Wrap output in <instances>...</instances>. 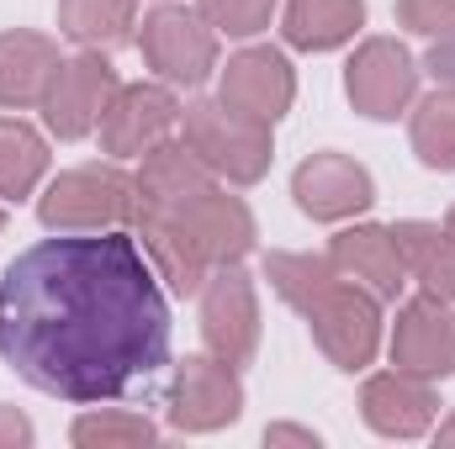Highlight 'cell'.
I'll return each mask as SVG.
<instances>
[{"mask_svg": "<svg viewBox=\"0 0 455 449\" xmlns=\"http://www.w3.org/2000/svg\"><path fill=\"white\" fill-rule=\"evenodd\" d=\"M392 365L408 370V375H424V381H445L455 375V312L445 296H413L397 307V323H392V343H387Z\"/></svg>", "mask_w": 455, "mask_h": 449, "instance_id": "13", "label": "cell"}, {"mask_svg": "<svg viewBox=\"0 0 455 449\" xmlns=\"http://www.w3.org/2000/svg\"><path fill=\"white\" fill-rule=\"evenodd\" d=\"M138 53L143 64L164 80V85H207V75L218 69V32L207 27L202 11H186V5H159L143 16V32H138Z\"/></svg>", "mask_w": 455, "mask_h": 449, "instance_id": "6", "label": "cell"}, {"mask_svg": "<svg viewBox=\"0 0 455 449\" xmlns=\"http://www.w3.org/2000/svg\"><path fill=\"white\" fill-rule=\"evenodd\" d=\"M32 445V423L16 407H0V449H27Z\"/></svg>", "mask_w": 455, "mask_h": 449, "instance_id": "27", "label": "cell"}, {"mask_svg": "<svg viewBox=\"0 0 455 449\" xmlns=\"http://www.w3.org/2000/svg\"><path fill=\"white\" fill-rule=\"evenodd\" d=\"M59 69V43L43 32H0V112L43 106V91Z\"/></svg>", "mask_w": 455, "mask_h": 449, "instance_id": "17", "label": "cell"}, {"mask_svg": "<svg viewBox=\"0 0 455 449\" xmlns=\"http://www.w3.org/2000/svg\"><path fill=\"white\" fill-rule=\"evenodd\" d=\"M202 338L207 354H218L223 365H249L259 349V296L254 280L243 275V264H223L207 275L202 286Z\"/></svg>", "mask_w": 455, "mask_h": 449, "instance_id": "10", "label": "cell"}, {"mask_svg": "<svg viewBox=\"0 0 455 449\" xmlns=\"http://www.w3.org/2000/svg\"><path fill=\"white\" fill-rule=\"evenodd\" d=\"M0 227H5V212H0Z\"/></svg>", "mask_w": 455, "mask_h": 449, "instance_id": "31", "label": "cell"}, {"mask_svg": "<svg viewBox=\"0 0 455 449\" xmlns=\"http://www.w3.org/2000/svg\"><path fill=\"white\" fill-rule=\"evenodd\" d=\"M435 445H451V449H455V413L440 423V429H435Z\"/></svg>", "mask_w": 455, "mask_h": 449, "instance_id": "29", "label": "cell"}, {"mask_svg": "<svg viewBox=\"0 0 455 449\" xmlns=\"http://www.w3.org/2000/svg\"><path fill=\"white\" fill-rule=\"evenodd\" d=\"M48 175V138L21 116H0V201H27Z\"/></svg>", "mask_w": 455, "mask_h": 449, "instance_id": "21", "label": "cell"}, {"mask_svg": "<svg viewBox=\"0 0 455 449\" xmlns=\"http://www.w3.org/2000/svg\"><path fill=\"white\" fill-rule=\"evenodd\" d=\"M424 69L435 75V85H455V32H451V37H435V48H429V59H424Z\"/></svg>", "mask_w": 455, "mask_h": 449, "instance_id": "26", "label": "cell"}, {"mask_svg": "<svg viewBox=\"0 0 455 449\" xmlns=\"http://www.w3.org/2000/svg\"><path fill=\"white\" fill-rule=\"evenodd\" d=\"M175 127H180L175 91L164 80H138V85H122L112 96V106L101 116L96 138H101V154H112V159H143Z\"/></svg>", "mask_w": 455, "mask_h": 449, "instance_id": "11", "label": "cell"}, {"mask_svg": "<svg viewBox=\"0 0 455 449\" xmlns=\"http://www.w3.org/2000/svg\"><path fill=\"white\" fill-rule=\"evenodd\" d=\"M408 138H413V154H419L424 169L455 175V85H435L413 106Z\"/></svg>", "mask_w": 455, "mask_h": 449, "instance_id": "22", "label": "cell"}, {"mask_svg": "<svg viewBox=\"0 0 455 449\" xmlns=\"http://www.w3.org/2000/svg\"><path fill=\"white\" fill-rule=\"evenodd\" d=\"M75 449H143L159 439V429L143 413H122V407H101V413H80L69 429Z\"/></svg>", "mask_w": 455, "mask_h": 449, "instance_id": "23", "label": "cell"}, {"mask_svg": "<svg viewBox=\"0 0 455 449\" xmlns=\"http://www.w3.org/2000/svg\"><path fill=\"white\" fill-rule=\"evenodd\" d=\"M265 445L275 449V445H302V449H318L323 439L313 434V429H297V423H270L265 429Z\"/></svg>", "mask_w": 455, "mask_h": 449, "instance_id": "28", "label": "cell"}, {"mask_svg": "<svg viewBox=\"0 0 455 449\" xmlns=\"http://www.w3.org/2000/svg\"><path fill=\"white\" fill-rule=\"evenodd\" d=\"M132 217V175L122 164H80L48 180L37 196V223L48 232H101Z\"/></svg>", "mask_w": 455, "mask_h": 449, "instance_id": "4", "label": "cell"}, {"mask_svg": "<svg viewBox=\"0 0 455 449\" xmlns=\"http://www.w3.org/2000/svg\"><path fill=\"white\" fill-rule=\"evenodd\" d=\"M291 196H297L302 217H313V223H349V217L371 212L376 180H371V169L355 164L349 154H313V159L297 164Z\"/></svg>", "mask_w": 455, "mask_h": 449, "instance_id": "14", "label": "cell"}, {"mask_svg": "<svg viewBox=\"0 0 455 449\" xmlns=\"http://www.w3.org/2000/svg\"><path fill=\"white\" fill-rule=\"evenodd\" d=\"M344 96L371 122H397L419 96V64L397 37H365L344 64Z\"/></svg>", "mask_w": 455, "mask_h": 449, "instance_id": "9", "label": "cell"}, {"mask_svg": "<svg viewBox=\"0 0 455 449\" xmlns=\"http://www.w3.org/2000/svg\"><path fill=\"white\" fill-rule=\"evenodd\" d=\"M397 27L413 37H451L455 32V0H397Z\"/></svg>", "mask_w": 455, "mask_h": 449, "instance_id": "25", "label": "cell"}, {"mask_svg": "<svg viewBox=\"0 0 455 449\" xmlns=\"http://www.w3.org/2000/svg\"><path fill=\"white\" fill-rule=\"evenodd\" d=\"M265 280L313 328V343L329 354V365L355 375V370H365L376 359V349H381V302L371 291H360L355 280H344L329 264V254L270 248L265 254Z\"/></svg>", "mask_w": 455, "mask_h": 449, "instance_id": "3", "label": "cell"}, {"mask_svg": "<svg viewBox=\"0 0 455 449\" xmlns=\"http://www.w3.org/2000/svg\"><path fill=\"white\" fill-rule=\"evenodd\" d=\"M365 27V0H286L281 37L302 53H334Z\"/></svg>", "mask_w": 455, "mask_h": 449, "instance_id": "18", "label": "cell"}, {"mask_svg": "<svg viewBox=\"0 0 455 449\" xmlns=\"http://www.w3.org/2000/svg\"><path fill=\"white\" fill-rule=\"evenodd\" d=\"M360 413L381 439H424L440 418L435 381L408 375V370H381L360 386Z\"/></svg>", "mask_w": 455, "mask_h": 449, "instance_id": "15", "label": "cell"}, {"mask_svg": "<svg viewBox=\"0 0 455 449\" xmlns=\"http://www.w3.org/2000/svg\"><path fill=\"white\" fill-rule=\"evenodd\" d=\"M138 0H59V32L91 53H112L132 43Z\"/></svg>", "mask_w": 455, "mask_h": 449, "instance_id": "20", "label": "cell"}, {"mask_svg": "<svg viewBox=\"0 0 455 449\" xmlns=\"http://www.w3.org/2000/svg\"><path fill=\"white\" fill-rule=\"evenodd\" d=\"M127 223L175 296H202L207 275L223 264H243V254L259 238L254 212L243 207V196H228L223 180L175 196H132Z\"/></svg>", "mask_w": 455, "mask_h": 449, "instance_id": "2", "label": "cell"}, {"mask_svg": "<svg viewBox=\"0 0 455 449\" xmlns=\"http://www.w3.org/2000/svg\"><path fill=\"white\" fill-rule=\"evenodd\" d=\"M122 91L112 59L107 53H91L80 48V59H59L48 91H43V122L53 138L75 143V138H91L101 127V116L112 106V96Z\"/></svg>", "mask_w": 455, "mask_h": 449, "instance_id": "7", "label": "cell"}, {"mask_svg": "<svg viewBox=\"0 0 455 449\" xmlns=\"http://www.w3.org/2000/svg\"><path fill=\"white\" fill-rule=\"evenodd\" d=\"M329 264L339 270L344 280H355L360 291H371L376 302H397L403 286H408V270H403L392 227H376V223H355L344 232H334Z\"/></svg>", "mask_w": 455, "mask_h": 449, "instance_id": "16", "label": "cell"}, {"mask_svg": "<svg viewBox=\"0 0 455 449\" xmlns=\"http://www.w3.org/2000/svg\"><path fill=\"white\" fill-rule=\"evenodd\" d=\"M275 5H281V0H202V16H207V27L223 32V37H254V32L270 27Z\"/></svg>", "mask_w": 455, "mask_h": 449, "instance_id": "24", "label": "cell"}, {"mask_svg": "<svg viewBox=\"0 0 455 449\" xmlns=\"http://www.w3.org/2000/svg\"><path fill=\"white\" fill-rule=\"evenodd\" d=\"M0 359L43 397L96 407L170 365V302L138 232H53L0 275Z\"/></svg>", "mask_w": 455, "mask_h": 449, "instance_id": "1", "label": "cell"}, {"mask_svg": "<svg viewBox=\"0 0 455 449\" xmlns=\"http://www.w3.org/2000/svg\"><path fill=\"white\" fill-rule=\"evenodd\" d=\"M218 101L228 112L249 116L259 127H275L297 101V75L281 48H243L233 53L218 75Z\"/></svg>", "mask_w": 455, "mask_h": 449, "instance_id": "12", "label": "cell"}, {"mask_svg": "<svg viewBox=\"0 0 455 449\" xmlns=\"http://www.w3.org/2000/svg\"><path fill=\"white\" fill-rule=\"evenodd\" d=\"M440 227L451 232V243H455V207H451V212H445V223H440Z\"/></svg>", "mask_w": 455, "mask_h": 449, "instance_id": "30", "label": "cell"}, {"mask_svg": "<svg viewBox=\"0 0 455 449\" xmlns=\"http://www.w3.org/2000/svg\"><path fill=\"white\" fill-rule=\"evenodd\" d=\"M392 238H397V254H403L408 280H419L429 296L455 302V243H451V232L440 223L408 217V223L392 227Z\"/></svg>", "mask_w": 455, "mask_h": 449, "instance_id": "19", "label": "cell"}, {"mask_svg": "<svg viewBox=\"0 0 455 449\" xmlns=\"http://www.w3.org/2000/svg\"><path fill=\"white\" fill-rule=\"evenodd\" d=\"M164 413H170V429L180 434H218L243 413V381L218 354H186L175 365Z\"/></svg>", "mask_w": 455, "mask_h": 449, "instance_id": "8", "label": "cell"}, {"mask_svg": "<svg viewBox=\"0 0 455 449\" xmlns=\"http://www.w3.org/2000/svg\"><path fill=\"white\" fill-rule=\"evenodd\" d=\"M180 127H186V148L218 175L228 185H254L265 180L275 148H270V127L249 122V116L228 112L223 101H191L180 112Z\"/></svg>", "mask_w": 455, "mask_h": 449, "instance_id": "5", "label": "cell"}]
</instances>
